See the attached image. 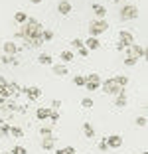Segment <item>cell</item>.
<instances>
[{
  "instance_id": "obj_27",
  "label": "cell",
  "mask_w": 148,
  "mask_h": 154,
  "mask_svg": "<svg viewBox=\"0 0 148 154\" xmlns=\"http://www.w3.org/2000/svg\"><path fill=\"white\" fill-rule=\"evenodd\" d=\"M40 134H42V138H44V136H54V131H51V127H42Z\"/></svg>"
},
{
  "instance_id": "obj_42",
  "label": "cell",
  "mask_w": 148,
  "mask_h": 154,
  "mask_svg": "<svg viewBox=\"0 0 148 154\" xmlns=\"http://www.w3.org/2000/svg\"><path fill=\"white\" fill-rule=\"evenodd\" d=\"M55 154H63V148H57V150H55Z\"/></svg>"
},
{
  "instance_id": "obj_23",
  "label": "cell",
  "mask_w": 148,
  "mask_h": 154,
  "mask_svg": "<svg viewBox=\"0 0 148 154\" xmlns=\"http://www.w3.org/2000/svg\"><path fill=\"white\" fill-rule=\"evenodd\" d=\"M10 134L16 136V138H22V136H24V131L20 127H10Z\"/></svg>"
},
{
  "instance_id": "obj_13",
  "label": "cell",
  "mask_w": 148,
  "mask_h": 154,
  "mask_svg": "<svg viewBox=\"0 0 148 154\" xmlns=\"http://www.w3.org/2000/svg\"><path fill=\"white\" fill-rule=\"evenodd\" d=\"M93 14L97 16V20H105V16H107V10H105L103 4H93Z\"/></svg>"
},
{
  "instance_id": "obj_43",
  "label": "cell",
  "mask_w": 148,
  "mask_h": 154,
  "mask_svg": "<svg viewBox=\"0 0 148 154\" xmlns=\"http://www.w3.org/2000/svg\"><path fill=\"white\" fill-rule=\"evenodd\" d=\"M115 2H126V0H115Z\"/></svg>"
},
{
  "instance_id": "obj_37",
  "label": "cell",
  "mask_w": 148,
  "mask_h": 154,
  "mask_svg": "<svg viewBox=\"0 0 148 154\" xmlns=\"http://www.w3.org/2000/svg\"><path fill=\"white\" fill-rule=\"evenodd\" d=\"M77 54H79L81 57H87V55H89V50H87L85 45H83V48H79V50H77Z\"/></svg>"
},
{
  "instance_id": "obj_31",
  "label": "cell",
  "mask_w": 148,
  "mask_h": 154,
  "mask_svg": "<svg viewBox=\"0 0 148 154\" xmlns=\"http://www.w3.org/2000/svg\"><path fill=\"white\" fill-rule=\"evenodd\" d=\"M85 81H97V83H101V77H99V73H89V75L85 77Z\"/></svg>"
},
{
  "instance_id": "obj_33",
  "label": "cell",
  "mask_w": 148,
  "mask_h": 154,
  "mask_svg": "<svg viewBox=\"0 0 148 154\" xmlns=\"http://www.w3.org/2000/svg\"><path fill=\"white\" fill-rule=\"evenodd\" d=\"M136 61H138L136 57H130V55H128V57L125 59V65H126V67H132V65H136Z\"/></svg>"
},
{
  "instance_id": "obj_45",
  "label": "cell",
  "mask_w": 148,
  "mask_h": 154,
  "mask_svg": "<svg viewBox=\"0 0 148 154\" xmlns=\"http://www.w3.org/2000/svg\"><path fill=\"white\" fill-rule=\"evenodd\" d=\"M2 154H10V152H2Z\"/></svg>"
},
{
  "instance_id": "obj_2",
  "label": "cell",
  "mask_w": 148,
  "mask_h": 154,
  "mask_svg": "<svg viewBox=\"0 0 148 154\" xmlns=\"http://www.w3.org/2000/svg\"><path fill=\"white\" fill-rule=\"evenodd\" d=\"M138 8H136L134 4H125L121 8V12H119V18L122 20V22H126V20H136L138 18Z\"/></svg>"
},
{
  "instance_id": "obj_21",
  "label": "cell",
  "mask_w": 148,
  "mask_h": 154,
  "mask_svg": "<svg viewBox=\"0 0 148 154\" xmlns=\"http://www.w3.org/2000/svg\"><path fill=\"white\" fill-rule=\"evenodd\" d=\"M54 73L55 75H59V77H63V75H67V67L65 65H54Z\"/></svg>"
},
{
  "instance_id": "obj_5",
  "label": "cell",
  "mask_w": 148,
  "mask_h": 154,
  "mask_svg": "<svg viewBox=\"0 0 148 154\" xmlns=\"http://www.w3.org/2000/svg\"><path fill=\"white\" fill-rule=\"evenodd\" d=\"M119 44L126 50V48H130V45L134 44V36L130 32H126V30H122V32H119Z\"/></svg>"
},
{
  "instance_id": "obj_15",
  "label": "cell",
  "mask_w": 148,
  "mask_h": 154,
  "mask_svg": "<svg viewBox=\"0 0 148 154\" xmlns=\"http://www.w3.org/2000/svg\"><path fill=\"white\" fill-rule=\"evenodd\" d=\"M115 97H117V99H115V105H117L119 109L126 105V91H125V89H122L121 93H119V95H115Z\"/></svg>"
},
{
  "instance_id": "obj_36",
  "label": "cell",
  "mask_w": 148,
  "mask_h": 154,
  "mask_svg": "<svg viewBox=\"0 0 148 154\" xmlns=\"http://www.w3.org/2000/svg\"><path fill=\"white\" fill-rule=\"evenodd\" d=\"M99 150H109V144H107V138H101V142H99Z\"/></svg>"
},
{
  "instance_id": "obj_12",
  "label": "cell",
  "mask_w": 148,
  "mask_h": 154,
  "mask_svg": "<svg viewBox=\"0 0 148 154\" xmlns=\"http://www.w3.org/2000/svg\"><path fill=\"white\" fill-rule=\"evenodd\" d=\"M6 91H8L10 99H12V97H18L20 95V85H18V83H14V81H10L8 85H6Z\"/></svg>"
},
{
  "instance_id": "obj_19",
  "label": "cell",
  "mask_w": 148,
  "mask_h": 154,
  "mask_svg": "<svg viewBox=\"0 0 148 154\" xmlns=\"http://www.w3.org/2000/svg\"><path fill=\"white\" fill-rule=\"evenodd\" d=\"M113 81L117 83V85L121 87V89H125L126 83H128V77H126V75H117V77H113Z\"/></svg>"
},
{
  "instance_id": "obj_44",
  "label": "cell",
  "mask_w": 148,
  "mask_h": 154,
  "mask_svg": "<svg viewBox=\"0 0 148 154\" xmlns=\"http://www.w3.org/2000/svg\"><path fill=\"white\" fill-rule=\"evenodd\" d=\"M2 122H4V119H0V125H2Z\"/></svg>"
},
{
  "instance_id": "obj_18",
  "label": "cell",
  "mask_w": 148,
  "mask_h": 154,
  "mask_svg": "<svg viewBox=\"0 0 148 154\" xmlns=\"http://www.w3.org/2000/svg\"><path fill=\"white\" fill-rule=\"evenodd\" d=\"M26 20H28V14L24 12V10H18V12L14 14V22L16 24H24Z\"/></svg>"
},
{
  "instance_id": "obj_38",
  "label": "cell",
  "mask_w": 148,
  "mask_h": 154,
  "mask_svg": "<svg viewBox=\"0 0 148 154\" xmlns=\"http://www.w3.org/2000/svg\"><path fill=\"white\" fill-rule=\"evenodd\" d=\"M59 105H61V101L54 99V101H51V111H59Z\"/></svg>"
},
{
  "instance_id": "obj_1",
  "label": "cell",
  "mask_w": 148,
  "mask_h": 154,
  "mask_svg": "<svg viewBox=\"0 0 148 154\" xmlns=\"http://www.w3.org/2000/svg\"><path fill=\"white\" fill-rule=\"evenodd\" d=\"M42 32H44V26L36 18H28L24 24H20V30L16 32V38L24 42L36 40V38H42Z\"/></svg>"
},
{
  "instance_id": "obj_30",
  "label": "cell",
  "mask_w": 148,
  "mask_h": 154,
  "mask_svg": "<svg viewBox=\"0 0 148 154\" xmlns=\"http://www.w3.org/2000/svg\"><path fill=\"white\" fill-rule=\"evenodd\" d=\"M81 107H83V109H91V107H93V101H91L89 97H85V99H81Z\"/></svg>"
},
{
  "instance_id": "obj_16",
  "label": "cell",
  "mask_w": 148,
  "mask_h": 154,
  "mask_svg": "<svg viewBox=\"0 0 148 154\" xmlns=\"http://www.w3.org/2000/svg\"><path fill=\"white\" fill-rule=\"evenodd\" d=\"M59 57H61V61H63V63H69V61H73L75 54H73L71 50H63L61 54H59Z\"/></svg>"
},
{
  "instance_id": "obj_40",
  "label": "cell",
  "mask_w": 148,
  "mask_h": 154,
  "mask_svg": "<svg viewBox=\"0 0 148 154\" xmlns=\"http://www.w3.org/2000/svg\"><path fill=\"white\" fill-rule=\"evenodd\" d=\"M63 154H77V152H75L73 146H65V148H63Z\"/></svg>"
},
{
  "instance_id": "obj_6",
  "label": "cell",
  "mask_w": 148,
  "mask_h": 154,
  "mask_svg": "<svg viewBox=\"0 0 148 154\" xmlns=\"http://www.w3.org/2000/svg\"><path fill=\"white\" fill-rule=\"evenodd\" d=\"M125 51H126V54L130 55V57H136V59L144 57V54H146V51H144V48H142L140 44H136V42H134L132 45H130V48H126Z\"/></svg>"
},
{
  "instance_id": "obj_29",
  "label": "cell",
  "mask_w": 148,
  "mask_h": 154,
  "mask_svg": "<svg viewBox=\"0 0 148 154\" xmlns=\"http://www.w3.org/2000/svg\"><path fill=\"white\" fill-rule=\"evenodd\" d=\"M28 150L24 148V146H12V150H10V154H26Z\"/></svg>"
},
{
  "instance_id": "obj_26",
  "label": "cell",
  "mask_w": 148,
  "mask_h": 154,
  "mask_svg": "<svg viewBox=\"0 0 148 154\" xmlns=\"http://www.w3.org/2000/svg\"><path fill=\"white\" fill-rule=\"evenodd\" d=\"M54 40V32L51 30H44L42 32V42H51Z\"/></svg>"
},
{
  "instance_id": "obj_25",
  "label": "cell",
  "mask_w": 148,
  "mask_h": 154,
  "mask_svg": "<svg viewBox=\"0 0 148 154\" xmlns=\"http://www.w3.org/2000/svg\"><path fill=\"white\" fill-rule=\"evenodd\" d=\"M99 87H101V83H97V81H85V89L87 91H97Z\"/></svg>"
},
{
  "instance_id": "obj_28",
  "label": "cell",
  "mask_w": 148,
  "mask_h": 154,
  "mask_svg": "<svg viewBox=\"0 0 148 154\" xmlns=\"http://www.w3.org/2000/svg\"><path fill=\"white\" fill-rule=\"evenodd\" d=\"M73 83H75L77 87H85V77H83V75H75Z\"/></svg>"
},
{
  "instance_id": "obj_35",
  "label": "cell",
  "mask_w": 148,
  "mask_h": 154,
  "mask_svg": "<svg viewBox=\"0 0 148 154\" xmlns=\"http://www.w3.org/2000/svg\"><path fill=\"white\" fill-rule=\"evenodd\" d=\"M71 45L75 48V50H79V48H83V40H79V38H75V40L71 42Z\"/></svg>"
},
{
  "instance_id": "obj_10",
  "label": "cell",
  "mask_w": 148,
  "mask_h": 154,
  "mask_svg": "<svg viewBox=\"0 0 148 154\" xmlns=\"http://www.w3.org/2000/svg\"><path fill=\"white\" fill-rule=\"evenodd\" d=\"M107 144H109V148H121L122 136L121 134H111V136H107Z\"/></svg>"
},
{
  "instance_id": "obj_46",
  "label": "cell",
  "mask_w": 148,
  "mask_h": 154,
  "mask_svg": "<svg viewBox=\"0 0 148 154\" xmlns=\"http://www.w3.org/2000/svg\"><path fill=\"white\" fill-rule=\"evenodd\" d=\"M140 154H146V152H140Z\"/></svg>"
},
{
  "instance_id": "obj_14",
  "label": "cell",
  "mask_w": 148,
  "mask_h": 154,
  "mask_svg": "<svg viewBox=\"0 0 148 154\" xmlns=\"http://www.w3.org/2000/svg\"><path fill=\"white\" fill-rule=\"evenodd\" d=\"M83 45L91 51V50H99V48H101V42H99L97 38H89L87 42H83Z\"/></svg>"
},
{
  "instance_id": "obj_22",
  "label": "cell",
  "mask_w": 148,
  "mask_h": 154,
  "mask_svg": "<svg viewBox=\"0 0 148 154\" xmlns=\"http://www.w3.org/2000/svg\"><path fill=\"white\" fill-rule=\"evenodd\" d=\"M83 132H85L87 138H93V136H95V128L91 127L89 122H85V125H83Z\"/></svg>"
},
{
  "instance_id": "obj_8",
  "label": "cell",
  "mask_w": 148,
  "mask_h": 154,
  "mask_svg": "<svg viewBox=\"0 0 148 154\" xmlns=\"http://www.w3.org/2000/svg\"><path fill=\"white\" fill-rule=\"evenodd\" d=\"M73 6L69 0H61V2H57V12L61 14V16H67V14H71Z\"/></svg>"
},
{
  "instance_id": "obj_11",
  "label": "cell",
  "mask_w": 148,
  "mask_h": 154,
  "mask_svg": "<svg viewBox=\"0 0 148 154\" xmlns=\"http://www.w3.org/2000/svg\"><path fill=\"white\" fill-rule=\"evenodd\" d=\"M42 148L44 150H55V136H44L42 138Z\"/></svg>"
},
{
  "instance_id": "obj_39",
  "label": "cell",
  "mask_w": 148,
  "mask_h": 154,
  "mask_svg": "<svg viewBox=\"0 0 148 154\" xmlns=\"http://www.w3.org/2000/svg\"><path fill=\"white\" fill-rule=\"evenodd\" d=\"M136 125L138 127H146V117H138L136 119Z\"/></svg>"
},
{
  "instance_id": "obj_34",
  "label": "cell",
  "mask_w": 148,
  "mask_h": 154,
  "mask_svg": "<svg viewBox=\"0 0 148 154\" xmlns=\"http://www.w3.org/2000/svg\"><path fill=\"white\" fill-rule=\"evenodd\" d=\"M14 61V57H10V55H2L0 57V63H4V65H10Z\"/></svg>"
},
{
  "instance_id": "obj_7",
  "label": "cell",
  "mask_w": 148,
  "mask_h": 154,
  "mask_svg": "<svg viewBox=\"0 0 148 154\" xmlns=\"http://www.w3.org/2000/svg\"><path fill=\"white\" fill-rule=\"evenodd\" d=\"M103 91L107 93V95H119L122 89H121V87H119L115 81H113V79H107V81L103 83Z\"/></svg>"
},
{
  "instance_id": "obj_47",
  "label": "cell",
  "mask_w": 148,
  "mask_h": 154,
  "mask_svg": "<svg viewBox=\"0 0 148 154\" xmlns=\"http://www.w3.org/2000/svg\"><path fill=\"white\" fill-rule=\"evenodd\" d=\"M0 89H2V85H0Z\"/></svg>"
},
{
  "instance_id": "obj_3",
  "label": "cell",
  "mask_w": 148,
  "mask_h": 154,
  "mask_svg": "<svg viewBox=\"0 0 148 154\" xmlns=\"http://www.w3.org/2000/svg\"><path fill=\"white\" fill-rule=\"evenodd\" d=\"M107 30H109L107 20H95V22L89 24V34H91V38H97L99 34H105Z\"/></svg>"
},
{
  "instance_id": "obj_24",
  "label": "cell",
  "mask_w": 148,
  "mask_h": 154,
  "mask_svg": "<svg viewBox=\"0 0 148 154\" xmlns=\"http://www.w3.org/2000/svg\"><path fill=\"white\" fill-rule=\"evenodd\" d=\"M10 134V122H2L0 125V136H8Z\"/></svg>"
},
{
  "instance_id": "obj_41",
  "label": "cell",
  "mask_w": 148,
  "mask_h": 154,
  "mask_svg": "<svg viewBox=\"0 0 148 154\" xmlns=\"http://www.w3.org/2000/svg\"><path fill=\"white\" fill-rule=\"evenodd\" d=\"M32 4H42V0H30Z\"/></svg>"
},
{
  "instance_id": "obj_17",
  "label": "cell",
  "mask_w": 148,
  "mask_h": 154,
  "mask_svg": "<svg viewBox=\"0 0 148 154\" xmlns=\"http://www.w3.org/2000/svg\"><path fill=\"white\" fill-rule=\"evenodd\" d=\"M49 111H51V109H45V107H40V109L36 111V117H38V121H45V119H49Z\"/></svg>"
},
{
  "instance_id": "obj_9",
  "label": "cell",
  "mask_w": 148,
  "mask_h": 154,
  "mask_svg": "<svg viewBox=\"0 0 148 154\" xmlns=\"http://www.w3.org/2000/svg\"><path fill=\"white\" fill-rule=\"evenodd\" d=\"M2 48H4V55H10V57H12V55H16V54H20V48L14 44V42H4V45H2Z\"/></svg>"
},
{
  "instance_id": "obj_48",
  "label": "cell",
  "mask_w": 148,
  "mask_h": 154,
  "mask_svg": "<svg viewBox=\"0 0 148 154\" xmlns=\"http://www.w3.org/2000/svg\"><path fill=\"white\" fill-rule=\"evenodd\" d=\"M0 65H2V63H0Z\"/></svg>"
},
{
  "instance_id": "obj_32",
  "label": "cell",
  "mask_w": 148,
  "mask_h": 154,
  "mask_svg": "<svg viewBox=\"0 0 148 154\" xmlns=\"http://www.w3.org/2000/svg\"><path fill=\"white\" fill-rule=\"evenodd\" d=\"M49 121L55 125V122L59 121V111H49Z\"/></svg>"
},
{
  "instance_id": "obj_20",
  "label": "cell",
  "mask_w": 148,
  "mask_h": 154,
  "mask_svg": "<svg viewBox=\"0 0 148 154\" xmlns=\"http://www.w3.org/2000/svg\"><path fill=\"white\" fill-rule=\"evenodd\" d=\"M38 61H40L42 65H54V57L49 54H42L40 57H38Z\"/></svg>"
},
{
  "instance_id": "obj_4",
  "label": "cell",
  "mask_w": 148,
  "mask_h": 154,
  "mask_svg": "<svg viewBox=\"0 0 148 154\" xmlns=\"http://www.w3.org/2000/svg\"><path fill=\"white\" fill-rule=\"evenodd\" d=\"M20 95H26L28 101H36L42 97V89L40 87H20Z\"/></svg>"
}]
</instances>
